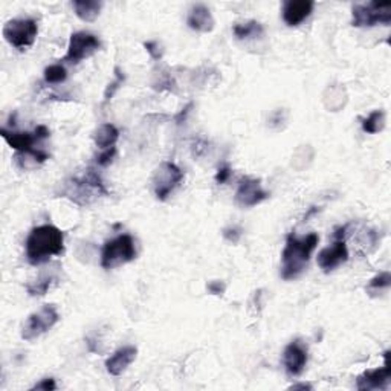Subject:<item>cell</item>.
<instances>
[{
  "label": "cell",
  "instance_id": "6da1fadb",
  "mask_svg": "<svg viewBox=\"0 0 391 391\" xmlns=\"http://www.w3.org/2000/svg\"><path fill=\"white\" fill-rule=\"evenodd\" d=\"M25 249L26 259L32 266L43 265L65 252V234L54 225L37 226L26 239Z\"/></svg>",
  "mask_w": 391,
  "mask_h": 391
},
{
  "label": "cell",
  "instance_id": "7a4b0ae2",
  "mask_svg": "<svg viewBox=\"0 0 391 391\" xmlns=\"http://www.w3.org/2000/svg\"><path fill=\"white\" fill-rule=\"evenodd\" d=\"M318 242H320V237L315 232L306 235L303 239H298L295 234H289L286 247L283 254H281V278L289 281L302 275L309 265V260H311Z\"/></svg>",
  "mask_w": 391,
  "mask_h": 391
},
{
  "label": "cell",
  "instance_id": "3957f363",
  "mask_svg": "<svg viewBox=\"0 0 391 391\" xmlns=\"http://www.w3.org/2000/svg\"><path fill=\"white\" fill-rule=\"evenodd\" d=\"M107 194V188L94 168H87L80 176L70 178L65 182V187L61 190V196L70 199L80 206H87L95 202L98 197Z\"/></svg>",
  "mask_w": 391,
  "mask_h": 391
},
{
  "label": "cell",
  "instance_id": "277c9868",
  "mask_svg": "<svg viewBox=\"0 0 391 391\" xmlns=\"http://www.w3.org/2000/svg\"><path fill=\"white\" fill-rule=\"evenodd\" d=\"M136 259L135 240L129 234H121L118 237L104 243L101 251V266L103 269H115L130 263Z\"/></svg>",
  "mask_w": 391,
  "mask_h": 391
},
{
  "label": "cell",
  "instance_id": "5b68a950",
  "mask_svg": "<svg viewBox=\"0 0 391 391\" xmlns=\"http://www.w3.org/2000/svg\"><path fill=\"white\" fill-rule=\"evenodd\" d=\"M39 34V25L34 19H13L4 26L5 40L19 51L30 49Z\"/></svg>",
  "mask_w": 391,
  "mask_h": 391
},
{
  "label": "cell",
  "instance_id": "8992f818",
  "mask_svg": "<svg viewBox=\"0 0 391 391\" xmlns=\"http://www.w3.org/2000/svg\"><path fill=\"white\" fill-rule=\"evenodd\" d=\"M352 26L354 28H373V26L391 23V4L371 2L367 5H354L352 10Z\"/></svg>",
  "mask_w": 391,
  "mask_h": 391
},
{
  "label": "cell",
  "instance_id": "52a82bcc",
  "mask_svg": "<svg viewBox=\"0 0 391 391\" xmlns=\"http://www.w3.org/2000/svg\"><path fill=\"white\" fill-rule=\"evenodd\" d=\"M60 321V315L54 304H44L39 311L28 316L22 329V338L25 341H34L43 333L49 332Z\"/></svg>",
  "mask_w": 391,
  "mask_h": 391
},
{
  "label": "cell",
  "instance_id": "ba28073f",
  "mask_svg": "<svg viewBox=\"0 0 391 391\" xmlns=\"http://www.w3.org/2000/svg\"><path fill=\"white\" fill-rule=\"evenodd\" d=\"M182 180H184V173L176 163L162 162L153 175V190L158 201L166 202Z\"/></svg>",
  "mask_w": 391,
  "mask_h": 391
},
{
  "label": "cell",
  "instance_id": "9c48e42d",
  "mask_svg": "<svg viewBox=\"0 0 391 391\" xmlns=\"http://www.w3.org/2000/svg\"><path fill=\"white\" fill-rule=\"evenodd\" d=\"M349 226H338L335 230L333 237L335 243L330 248H324L320 254H318V266H320L324 272H332L338 266H341L342 263L349 260V249L347 243H345V231H347Z\"/></svg>",
  "mask_w": 391,
  "mask_h": 391
},
{
  "label": "cell",
  "instance_id": "30bf717a",
  "mask_svg": "<svg viewBox=\"0 0 391 391\" xmlns=\"http://www.w3.org/2000/svg\"><path fill=\"white\" fill-rule=\"evenodd\" d=\"M101 48V42L97 35L80 31L70 35L68 52L63 61L72 63V65H78L80 61H83L89 57H92L97 51Z\"/></svg>",
  "mask_w": 391,
  "mask_h": 391
},
{
  "label": "cell",
  "instance_id": "8fae6325",
  "mask_svg": "<svg viewBox=\"0 0 391 391\" xmlns=\"http://www.w3.org/2000/svg\"><path fill=\"white\" fill-rule=\"evenodd\" d=\"M269 197L266 190H263L261 180L254 178H243L239 182V188L235 191V204L242 208L257 206Z\"/></svg>",
  "mask_w": 391,
  "mask_h": 391
},
{
  "label": "cell",
  "instance_id": "7c38bea8",
  "mask_svg": "<svg viewBox=\"0 0 391 391\" xmlns=\"http://www.w3.org/2000/svg\"><path fill=\"white\" fill-rule=\"evenodd\" d=\"M384 367L375 368V370H367L364 371L361 376L356 379V387L361 391H368V390H385L390 384L391 378V366H390V350L384 353Z\"/></svg>",
  "mask_w": 391,
  "mask_h": 391
},
{
  "label": "cell",
  "instance_id": "4fadbf2b",
  "mask_svg": "<svg viewBox=\"0 0 391 391\" xmlns=\"http://www.w3.org/2000/svg\"><path fill=\"white\" fill-rule=\"evenodd\" d=\"M283 364L289 376L302 375L307 364V350L302 341L295 340L287 345L283 353Z\"/></svg>",
  "mask_w": 391,
  "mask_h": 391
},
{
  "label": "cell",
  "instance_id": "5bb4252c",
  "mask_svg": "<svg viewBox=\"0 0 391 391\" xmlns=\"http://www.w3.org/2000/svg\"><path fill=\"white\" fill-rule=\"evenodd\" d=\"M0 135L2 138L11 145V147L17 151V153H31L34 151V144L40 142L44 139V136L35 129L34 133H28V132H10L6 129L0 130Z\"/></svg>",
  "mask_w": 391,
  "mask_h": 391
},
{
  "label": "cell",
  "instance_id": "9a60e30c",
  "mask_svg": "<svg viewBox=\"0 0 391 391\" xmlns=\"http://www.w3.org/2000/svg\"><path fill=\"white\" fill-rule=\"evenodd\" d=\"M315 4L311 0H287L283 5V20L290 28L302 25L312 14Z\"/></svg>",
  "mask_w": 391,
  "mask_h": 391
},
{
  "label": "cell",
  "instance_id": "2e32d148",
  "mask_svg": "<svg viewBox=\"0 0 391 391\" xmlns=\"http://www.w3.org/2000/svg\"><path fill=\"white\" fill-rule=\"evenodd\" d=\"M138 350L133 345H125V347L116 350L111 358L106 361V370L108 375L121 376L123 373L129 368L130 364L136 359Z\"/></svg>",
  "mask_w": 391,
  "mask_h": 391
},
{
  "label": "cell",
  "instance_id": "e0dca14e",
  "mask_svg": "<svg viewBox=\"0 0 391 391\" xmlns=\"http://www.w3.org/2000/svg\"><path fill=\"white\" fill-rule=\"evenodd\" d=\"M187 25L196 32H211L214 30V17L205 5H194L188 13Z\"/></svg>",
  "mask_w": 391,
  "mask_h": 391
},
{
  "label": "cell",
  "instance_id": "ac0fdd59",
  "mask_svg": "<svg viewBox=\"0 0 391 391\" xmlns=\"http://www.w3.org/2000/svg\"><path fill=\"white\" fill-rule=\"evenodd\" d=\"M72 8H74L80 20L90 23L98 19L99 13H101L103 4L95 2V0H75V2H72Z\"/></svg>",
  "mask_w": 391,
  "mask_h": 391
},
{
  "label": "cell",
  "instance_id": "d6986e66",
  "mask_svg": "<svg viewBox=\"0 0 391 391\" xmlns=\"http://www.w3.org/2000/svg\"><path fill=\"white\" fill-rule=\"evenodd\" d=\"M118 138H120V130H118L111 123L101 124L94 133V141L97 144V147L103 150L115 147Z\"/></svg>",
  "mask_w": 391,
  "mask_h": 391
},
{
  "label": "cell",
  "instance_id": "ffe728a7",
  "mask_svg": "<svg viewBox=\"0 0 391 391\" xmlns=\"http://www.w3.org/2000/svg\"><path fill=\"white\" fill-rule=\"evenodd\" d=\"M57 277L52 274V272H44L37 280L32 281V283L26 285V290L31 297H43L49 292V289L57 283Z\"/></svg>",
  "mask_w": 391,
  "mask_h": 391
},
{
  "label": "cell",
  "instance_id": "44dd1931",
  "mask_svg": "<svg viewBox=\"0 0 391 391\" xmlns=\"http://www.w3.org/2000/svg\"><path fill=\"white\" fill-rule=\"evenodd\" d=\"M232 32L239 40H248V39H257L265 34L263 25L257 20H249L244 23H235Z\"/></svg>",
  "mask_w": 391,
  "mask_h": 391
},
{
  "label": "cell",
  "instance_id": "7402d4cb",
  "mask_svg": "<svg viewBox=\"0 0 391 391\" xmlns=\"http://www.w3.org/2000/svg\"><path fill=\"white\" fill-rule=\"evenodd\" d=\"M385 125V113L382 111L371 112L367 118L362 120V130L368 135H375L384 129Z\"/></svg>",
  "mask_w": 391,
  "mask_h": 391
},
{
  "label": "cell",
  "instance_id": "603a6c76",
  "mask_svg": "<svg viewBox=\"0 0 391 391\" xmlns=\"http://www.w3.org/2000/svg\"><path fill=\"white\" fill-rule=\"evenodd\" d=\"M43 77L48 85H60L63 81H66L68 70L61 65H51L44 69Z\"/></svg>",
  "mask_w": 391,
  "mask_h": 391
},
{
  "label": "cell",
  "instance_id": "cb8c5ba5",
  "mask_svg": "<svg viewBox=\"0 0 391 391\" xmlns=\"http://www.w3.org/2000/svg\"><path fill=\"white\" fill-rule=\"evenodd\" d=\"M391 286V274L388 271L380 272L375 278L370 280L367 289L370 292H379V290H385Z\"/></svg>",
  "mask_w": 391,
  "mask_h": 391
},
{
  "label": "cell",
  "instance_id": "d4e9b609",
  "mask_svg": "<svg viewBox=\"0 0 391 391\" xmlns=\"http://www.w3.org/2000/svg\"><path fill=\"white\" fill-rule=\"evenodd\" d=\"M124 80H125V77L123 75V72L120 70V68H115V80H113L112 83L108 85V87L106 89V94H104V103H107L108 99H112V97L116 94V90L123 86Z\"/></svg>",
  "mask_w": 391,
  "mask_h": 391
},
{
  "label": "cell",
  "instance_id": "484cf974",
  "mask_svg": "<svg viewBox=\"0 0 391 391\" xmlns=\"http://www.w3.org/2000/svg\"><path fill=\"white\" fill-rule=\"evenodd\" d=\"M115 156H116V147L107 149L97 158V163L99 167H107V166H111L112 161L115 159Z\"/></svg>",
  "mask_w": 391,
  "mask_h": 391
},
{
  "label": "cell",
  "instance_id": "4316f807",
  "mask_svg": "<svg viewBox=\"0 0 391 391\" xmlns=\"http://www.w3.org/2000/svg\"><path fill=\"white\" fill-rule=\"evenodd\" d=\"M144 48L147 49V52L150 54L153 60H161L162 58V49H161V44L158 42H145Z\"/></svg>",
  "mask_w": 391,
  "mask_h": 391
},
{
  "label": "cell",
  "instance_id": "83f0119b",
  "mask_svg": "<svg viewBox=\"0 0 391 391\" xmlns=\"http://www.w3.org/2000/svg\"><path fill=\"white\" fill-rule=\"evenodd\" d=\"M34 390H44V391H54V390H57V384H56V379L54 378H44L42 379L39 384H35L32 388Z\"/></svg>",
  "mask_w": 391,
  "mask_h": 391
},
{
  "label": "cell",
  "instance_id": "f1b7e54d",
  "mask_svg": "<svg viewBox=\"0 0 391 391\" xmlns=\"http://www.w3.org/2000/svg\"><path fill=\"white\" fill-rule=\"evenodd\" d=\"M230 178H231L230 166H222V167H219V170H217L214 179H216L217 184L222 185V184H225V182H228Z\"/></svg>",
  "mask_w": 391,
  "mask_h": 391
},
{
  "label": "cell",
  "instance_id": "f546056e",
  "mask_svg": "<svg viewBox=\"0 0 391 391\" xmlns=\"http://www.w3.org/2000/svg\"><path fill=\"white\" fill-rule=\"evenodd\" d=\"M223 237L231 243H239L242 237V231L239 228H235V226H232V228H226L223 230Z\"/></svg>",
  "mask_w": 391,
  "mask_h": 391
},
{
  "label": "cell",
  "instance_id": "4dcf8cb0",
  "mask_svg": "<svg viewBox=\"0 0 391 391\" xmlns=\"http://www.w3.org/2000/svg\"><path fill=\"white\" fill-rule=\"evenodd\" d=\"M206 289H208V292L213 295H222L225 292L226 286L223 281H210V283L206 285Z\"/></svg>",
  "mask_w": 391,
  "mask_h": 391
},
{
  "label": "cell",
  "instance_id": "1f68e13d",
  "mask_svg": "<svg viewBox=\"0 0 391 391\" xmlns=\"http://www.w3.org/2000/svg\"><path fill=\"white\" fill-rule=\"evenodd\" d=\"M312 388L314 387L311 384H304V382H303V384H295V385L290 387V390H312Z\"/></svg>",
  "mask_w": 391,
  "mask_h": 391
}]
</instances>
